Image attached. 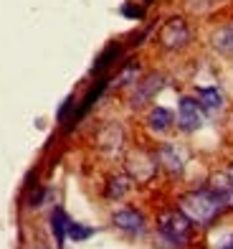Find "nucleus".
<instances>
[{"mask_svg":"<svg viewBox=\"0 0 233 249\" xmlns=\"http://www.w3.org/2000/svg\"><path fill=\"white\" fill-rule=\"evenodd\" d=\"M223 198L216 191H193V194L183 196L180 201V211L185 213L190 221H198V224H208L218 216V211L223 209Z\"/></svg>","mask_w":233,"mask_h":249,"instance_id":"nucleus-1","label":"nucleus"},{"mask_svg":"<svg viewBox=\"0 0 233 249\" xmlns=\"http://www.w3.org/2000/svg\"><path fill=\"white\" fill-rule=\"evenodd\" d=\"M160 234L175 247H183L190 239V219L177 211H165L160 216Z\"/></svg>","mask_w":233,"mask_h":249,"instance_id":"nucleus-2","label":"nucleus"},{"mask_svg":"<svg viewBox=\"0 0 233 249\" xmlns=\"http://www.w3.org/2000/svg\"><path fill=\"white\" fill-rule=\"evenodd\" d=\"M160 38H162L165 49H180V46H185V43L190 41V28H187V23L183 18H172V20L165 23Z\"/></svg>","mask_w":233,"mask_h":249,"instance_id":"nucleus-3","label":"nucleus"},{"mask_svg":"<svg viewBox=\"0 0 233 249\" xmlns=\"http://www.w3.org/2000/svg\"><path fill=\"white\" fill-rule=\"evenodd\" d=\"M177 124L185 130V132H193L203 124V115H201V105L190 97H183L180 99V107H177Z\"/></svg>","mask_w":233,"mask_h":249,"instance_id":"nucleus-4","label":"nucleus"},{"mask_svg":"<svg viewBox=\"0 0 233 249\" xmlns=\"http://www.w3.org/2000/svg\"><path fill=\"white\" fill-rule=\"evenodd\" d=\"M114 224L119 226V229H124L129 234H137L145 229V219H142V213L135 211V209H122L114 213Z\"/></svg>","mask_w":233,"mask_h":249,"instance_id":"nucleus-5","label":"nucleus"},{"mask_svg":"<svg viewBox=\"0 0 233 249\" xmlns=\"http://www.w3.org/2000/svg\"><path fill=\"white\" fill-rule=\"evenodd\" d=\"M162 87V76L160 74H152L150 79H145V82L140 84V89L135 92V97H132V102H135V105H142V102H147L155 92H157V89Z\"/></svg>","mask_w":233,"mask_h":249,"instance_id":"nucleus-6","label":"nucleus"},{"mask_svg":"<svg viewBox=\"0 0 233 249\" xmlns=\"http://www.w3.org/2000/svg\"><path fill=\"white\" fill-rule=\"evenodd\" d=\"M147 122H150V127H152L155 132H165V130L172 124V112L165 109V107H155V109L150 112Z\"/></svg>","mask_w":233,"mask_h":249,"instance_id":"nucleus-7","label":"nucleus"},{"mask_svg":"<svg viewBox=\"0 0 233 249\" xmlns=\"http://www.w3.org/2000/svg\"><path fill=\"white\" fill-rule=\"evenodd\" d=\"M69 216L61 211V209H56L51 213V229H53V236H56V242L59 244H63V239H66V234H69Z\"/></svg>","mask_w":233,"mask_h":249,"instance_id":"nucleus-8","label":"nucleus"},{"mask_svg":"<svg viewBox=\"0 0 233 249\" xmlns=\"http://www.w3.org/2000/svg\"><path fill=\"white\" fill-rule=\"evenodd\" d=\"M213 46L223 53H231L233 51V23L231 26H223L220 31L213 33Z\"/></svg>","mask_w":233,"mask_h":249,"instance_id":"nucleus-9","label":"nucleus"},{"mask_svg":"<svg viewBox=\"0 0 233 249\" xmlns=\"http://www.w3.org/2000/svg\"><path fill=\"white\" fill-rule=\"evenodd\" d=\"M160 158H162V163L168 165L172 173H180L183 171V158L177 155V150L172 148V145H165V148L160 150Z\"/></svg>","mask_w":233,"mask_h":249,"instance_id":"nucleus-10","label":"nucleus"},{"mask_svg":"<svg viewBox=\"0 0 233 249\" xmlns=\"http://www.w3.org/2000/svg\"><path fill=\"white\" fill-rule=\"evenodd\" d=\"M201 105H203V109H208V112H216V109H220L223 99H220L218 89H201Z\"/></svg>","mask_w":233,"mask_h":249,"instance_id":"nucleus-11","label":"nucleus"},{"mask_svg":"<svg viewBox=\"0 0 233 249\" xmlns=\"http://www.w3.org/2000/svg\"><path fill=\"white\" fill-rule=\"evenodd\" d=\"M129 191V180L127 178H114L112 183L107 186V196L109 198H122Z\"/></svg>","mask_w":233,"mask_h":249,"instance_id":"nucleus-12","label":"nucleus"},{"mask_svg":"<svg viewBox=\"0 0 233 249\" xmlns=\"http://www.w3.org/2000/svg\"><path fill=\"white\" fill-rule=\"evenodd\" d=\"M92 234H94V229H89V226H81V224H69V236H71L74 242L89 239Z\"/></svg>","mask_w":233,"mask_h":249,"instance_id":"nucleus-13","label":"nucleus"},{"mask_svg":"<svg viewBox=\"0 0 233 249\" xmlns=\"http://www.w3.org/2000/svg\"><path fill=\"white\" fill-rule=\"evenodd\" d=\"M122 13L127 18H142V8H135V5H122Z\"/></svg>","mask_w":233,"mask_h":249,"instance_id":"nucleus-14","label":"nucleus"},{"mask_svg":"<svg viewBox=\"0 0 233 249\" xmlns=\"http://www.w3.org/2000/svg\"><path fill=\"white\" fill-rule=\"evenodd\" d=\"M220 249H233V236H231V239H228L226 244H220Z\"/></svg>","mask_w":233,"mask_h":249,"instance_id":"nucleus-15","label":"nucleus"},{"mask_svg":"<svg viewBox=\"0 0 233 249\" xmlns=\"http://www.w3.org/2000/svg\"><path fill=\"white\" fill-rule=\"evenodd\" d=\"M231 180H233V176H231Z\"/></svg>","mask_w":233,"mask_h":249,"instance_id":"nucleus-16","label":"nucleus"}]
</instances>
